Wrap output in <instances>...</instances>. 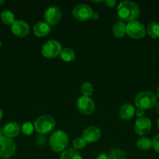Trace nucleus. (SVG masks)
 <instances>
[{
	"label": "nucleus",
	"mask_w": 159,
	"mask_h": 159,
	"mask_svg": "<svg viewBox=\"0 0 159 159\" xmlns=\"http://www.w3.org/2000/svg\"><path fill=\"white\" fill-rule=\"evenodd\" d=\"M34 129L38 133L47 134L51 132L55 127V121L54 118L49 115H42L37 118L34 124Z\"/></svg>",
	"instance_id": "4"
},
{
	"label": "nucleus",
	"mask_w": 159,
	"mask_h": 159,
	"mask_svg": "<svg viewBox=\"0 0 159 159\" xmlns=\"http://www.w3.org/2000/svg\"><path fill=\"white\" fill-rule=\"evenodd\" d=\"M4 2H5L3 1V0H0V6H2V5L4 4Z\"/></svg>",
	"instance_id": "37"
},
{
	"label": "nucleus",
	"mask_w": 159,
	"mask_h": 159,
	"mask_svg": "<svg viewBox=\"0 0 159 159\" xmlns=\"http://www.w3.org/2000/svg\"><path fill=\"white\" fill-rule=\"evenodd\" d=\"M146 32L152 38L159 37V23H156V22H152V23H149L147 27Z\"/></svg>",
	"instance_id": "21"
},
{
	"label": "nucleus",
	"mask_w": 159,
	"mask_h": 159,
	"mask_svg": "<svg viewBox=\"0 0 159 159\" xmlns=\"http://www.w3.org/2000/svg\"><path fill=\"white\" fill-rule=\"evenodd\" d=\"M37 143L38 144H40L41 146H44L45 144V143H46V139H45V138H44L43 136H37Z\"/></svg>",
	"instance_id": "29"
},
{
	"label": "nucleus",
	"mask_w": 159,
	"mask_h": 159,
	"mask_svg": "<svg viewBox=\"0 0 159 159\" xmlns=\"http://www.w3.org/2000/svg\"><path fill=\"white\" fill-rule=\"evenodd\" d=\"M11 31L17 37H23L29 34L30 26L23 20H15L11 26Z\"/></svg>",
	"instance_id": "12"
},
{
	"label": "nucleus",
	"mask_w": 159,
	"mask_h": 159,
	"mask_svg": "<svg viewBox=\"0 0 159 159\" xmlns=\"http://www.w3.org/2000/svg\"><path fill=\"white\" fill-rule=\"evenodd\" d=\"M151 127H152V124H151V120L143 116V117L138 118L136 120L134 130L137 134L143 136V135L147 134L151 130Z\"/></svg>",
	"instance_id": "11"
},
{
	"label": "nucleus",
	"mask_w": 159,
	"mask_h": 159,
	"mask_svg": "<svg viewBox=\"0 0 159 159\" xmlns=\"http://www.w3.org/2000/svg\"><path fill=\"white\" fill-rule=\"evenodd\" d=\"M93 91V85L90 82H84V83L82 84V85L80 87V93H82L83 96H87V97H89L90 95H92Z\"/></svg>",
	"instance_id": "24"
},
{
	"label": "nucleus",
	"mask_w": 159,
	"mask_h": 159,
	"mask_svg": "<svg viewBox=\"0 0 159 159\" xmlns=\"http://www.w3.org/2000/svg\"><path fill=\"white\" fill-rule=\"evenodd\" d=\"M59 55H60L61 58L65 62L73 61L75 59V52L73 51V50L69 48H65L62 49Z\"/></svg>",
	"instance_id": "18"
},
{
	"label": "nucleus",
	"mask_w": 159,
	"mask_h": 159,
	"mask_svg": "<svg viewBox=\"0 0 159 159\" xmlns=\"http://www.w3.org/2000/svg\"><path fill=\"white\" fill-rule=\"evenodd\" d=\"M62 51V46L57 40H50L45 42L41 48V53L47 58H53L59 55Z\"/></svg>",
	"instance_id": "6"
},
{
	"label": "nucleus",
	"mask_w": 159,
	"mask_h": 159,
	"mask_svg": "<svg viewBox=\"0 0 159 159\" xmlns=\"http://www.w3.org/2000/svg\"><path fill=\"white\" fill-rule=\"evenodd\" d=\"M135 114V109L132 104L126 103L122 106L119 110V116L122 120H129L132 119Z\"/></svg>",
	"instance_id": "15"
},
{
	"label": "nucleus",
	"mask_w": 159,
	"mask_h": 159,
	"mask_svg": "<svg viewBox=\"0 0 159 159\" xmlns=\"http://www.w3.org/2000/svg\"><path fill=\"white\" fill-rule=\"evenodd\" d=\"M2 116H3V113H2V110H1V108H0V120L2 118Z\"/></svg>",
	"instance_id": "35"
},
{
	"label": "nucleus",
	"mask_w": 159,
	"mask_h": 159,
	"mask_svg": "<svg viewBox=\"0 0 159 159\" xmlns=\"http://www.w3.org/2000/svg\"><path fill=\"white\" fill-rule=\"evenodd\" d=\"M77 109L83 114H91L95 109V104L93 99L87 96H81L76 102Z\"/></svg>",
	"instance_id": "9"
},
{
	"label": "nucleus",
	"mask_w": 159,
	"mask_h": 159,
	"mask_svg": "<svg viewBox=\"0 0 159 159\" xmlns=\"http://www.w3.org/2000/svg\"><path fill=\"white\" fill-rule=\"evenodd\" d=\"M96 159H108V156L106 154H101L97 157Z\"/></svg>",
	"instance_id": "31"
},
{
	"label": "nucleus",
	"mask_w": 159,
	"mask_h": 159,
	"mask_svg": "<svg viewBox=\"0 0 159 159\" xmlns=\"http://www.w3.org/2000/svg\"><path fill=\"white\" fill-rule=\"evenodd\" d=\"M104 4L108 7H114L116 5V1H115V0H107V1H104Z\"/></svg>",
	"instance_id": "30"
},
{
	"label": "nucleus",
	"mask_w": 159,
	"mask_h": 159,
	"mask_svg": "<svg viewBox=\"0 0 159 159\" xmlns=\"http://www.w3.org/2000/svg\"><path fill=\"white\" fill-rule=\"evenodd\" d=\"M155 110H156V113L157 114H159V102H157L155 106Z\"/></svg>",
	"instance_id": "33"
},
{
	"label": "nucleus",
	"mask_w": 159,
	"mask_h": 159,
	"mask_svg": "<svg viewBox=\"0 0 159 159\" xmlns=\"http://www.w3.org/2000/svg\"><path fill=\"white\" fill-rule=\"evenodd\" d=\"M144 113H145L144 110H143V109H141V108H138V107H137V109L136 110V111H135V114L137 115L139 118L143 117V116H144Z\"/></svg>",
	"instance_id": "28"
},
{
	"label": "nucleus",
	"mask_w": 159,
	"mask_h": 159,
	"mask_svg": "<svg viewBox=\"0 0 159 159\" xmlns=\"http://www.w3.org/2000/svg\"><path fill=\"white\" fill-rule=\"evenodd\" d=\"M1 46H2V42L1 40H0V48H1Z\"/></svg>",
	"instance_id": "40"
},
{
	"label": "nucleus",
	"mask_w": 159,
	"mask_h": 159,
	"mask_svg": "<svg viewBox=\"0 0 159 159\" xmlns=\"http://www.w3.org/2000/svg\"><path fill=\"white\" fill-rule=\"evenodd\" d=\"M101 136V132L98 127L91 126L88 127L83 132V138L86 141V142L93 143L96 142L100 139Z\"/></svg>",
	"instance_id": "13"
},
{
	"label": "nucleus",
	"mask_w": 159,
	"mask_h": 159,
	"mask_svg": "<svg viewBox=\"0 0 159 159\" xmlns=\"http://www.w3.org/2000/svg\"><path fill=\"white\" fill-rule=\"evenodd\" d=\"M152 143H153L152 147L154 148V151L157 152V153H159V134L155 135V137H154V139H153Z\"/></svg>",
	"instance_id": "27"
},
{
	"label": "nucleus",
	"mask_w": 159,
	"mask_h": 159,
	"mask_svg": "<svg viewBox=\"0 0 159 159\" xmlns=\"http://www.w3.org/2000/svg\"><path fill=\"white\" fill-rule=\"evenodd\" d=\"M108 159H126V155L124 152L118 148H114L109 152Z\"/></svg>",
	"instance_id": "23"
},
{
	"label": "nucleus",
	"mask_w": 159,
	"mask_h": 159,
	"mask_svg": "<svg viewBox=\"0 0 159 159\" xmlns=\"http://www.w3.org/2000/svg\"><path fill=\"white\" fill-rule=\"evenodd\" d=\"M92 12L93 10L91 8L86 4L77 5L73 9V16L80 21H85L91 18Z\"/></svg>",
	"instance_id": "8"
},
{
	"label": "nucleus",
	"mask_w": 159,
	"mask_h": 159,
	"mask_svg": "<svg viewBox=\"0 0 159 159\" xmlns=\"http://www.w3.org/2000/svg\"><path fill=\"white\" fill-rule=\"evenodd\" d=\"M1 20L5 24H12L15 21V16L11 11L5 10L1 13Z\"/></svg>",
	"instance_id": "22"
},
{
	"label": "nucleus",
	"mask_w": 159,
	"mask_h": 159,
	"mask_svg": "<svg viewBox=\"0 0 159 159\" xmlns=\"http://www.w3.org/2000/svg\"><path fill=\"white\" fill-rule=\"evenodd\" d=\"M44 17L48 24L55 25L59 22L62 17V12L58 6H52L46 9Z\"/></svg>",
	"instance_id": "10"
},
{
	"label": "nucleus",
	"mask_w": 159,
	"mask_h": 159,
	"mask_svg": "<svg viewBox=\"0 0 159 159\" xmlns=\"http://www.w3.org/2000/svg\"><path fill=\"white\" fill-rule=\"evenodd\" d=\"M34 125L31 122H25L22 126V131L26 136L32 134L34 132Z\"/></svg>",
	"instance_id": "26"
},
{
	"label": "nucleus",
	"mask_w": 159,
	"mask_h": 159,
	"mask_svg": "<svg viewBox=\"0 0 159 159\" xmlns=\"http://www.w3.org/2000/svg\"><path fill=\"white\" fill-rule=\"evenodd\" d=\"M86 144L87 142L83 138H76L73 141V146L75 150H82L86 147Z\"/></svg>",
	"instance_id": "25"
},
{
	"label": "nucleus",
	"mask_w": 159,
	"mask_h": 159,
	"mask_svg": "<svg viewBox=\"0 0 159 159\" xmlns=\"http://www.w3.org/2000/svg\"><path fill=\"white\" fill-rule=\"evenodd\" d=\"M126 25L123 21H118L113 26V34L117 38H121L126 34Z\"/></svg>",
	"instance_id": "17"
},
{
	"label": "nucleus",
	"mask_w": 159,
	"mask_h": 159,
	"mask_svg": "<svg viewBox=\"0 0 159 159\" xmlns=\"http://www.w3.org/2000/svg\"><path fill=\"white\" fill-rule=\"evenodd\" d=\"M140 12V8L133 2H122L118 6V15L123 21H133L139 16Z\"/></svg>",
	"instance_id": "1"
},
{
	"label": "nucleus",
	"mask_w": 159,
	"mask_h": 159,
	"mask_svg": "<svg viewBox=\"0 0 159 159\" xmlns=\"http://www.w3.org/2000/svg\"><path fill=\"white\" fill-rule=\"evenodd\" d=\"M157 96L158 97V99H159V85L157 89Z\"/></svg>",
	"instance_id": "36"
},
{
	"label": "nucleus",
	"mask_w": 159,
	"mask_h": 159,
	"mask_svg": "<svg viewBox=\"0 0 159 159\" xmlns=\"http://www.w3.org/2000/svg\"><path fill=\"white\" fill-rule=\"evenodd\" d=\"M126 32L128 35L133 39L143 38L146 34V29L143 23L133 20L126 25Z\"/></svg>",
	"instance_id": "7"
},
{
	"label": "nucleus",
	"mask_w": 159,
	"mask_h": 159,
	"mask_svg": "<svg viewBox=\"0 0 159 159\" xmlns=\"http://www.w3.org/2000/svg\"><path fill=\"white\" fill-rule=\"evenodd\" d=\"M135 104L138 108L149 110L157 104V97L151 92H140L136 96Z\"/></svg>",
	"instance_id": "3"
},
{
	"label": "nucleus",
	"mask_w": 159,
	"mask_h": 159,
	"mask_svg": "<svg viewBox=\"0 0 159 159\" xmlns=\"http://www.w3.org/2000/svg\"><path fill=\"white\" fill-rule=\"evenodd\" d=\"M49 143L53 152H61L62 151H65V148L68 145V136L63 130H56L50 137Z\"/></svg>",
	"instance_id": "2"
},
{
	"label": "nucleus",
	"mask_w": 159,
	"mask_h": 159,
	"mask_svg": "<svg viewBox=\"0 0 159 159\" xmlns=\"http://www.w3.org/2000/svg\"><path fill=\"white\" fill-rule=\"evenodd\" d=\"M92 2H101L102 1H92Z\"/></svg>",
	"instance_id": "39"
},
{
	"label": "nucleus",
	"mask_w": 159,
	"mask_h": 159,
	"mask_svg": "<svg viewBox=\"0 0 159 159\" xmlns=\"http://www.w3.org/2000/svg\"><path fill=\"white\" fill-rule=\"evenodd\" d=\"M2 134H3V130H2V128L0 127V138H1V137H2Z\"/></svg>",
	"instance_id": "34"
},
{
	"label": "nucleus",
	"mask_w": 159,
	"mask_h": 159,
	"mask_svg": "<svg viewBox=\"0 0 159 159\" xmlns=\"http://www.w3.org/2000/svg\"><path fill=\"white\" fill-rule=\"evenodd\" d=\"M98 17H99V15H98V12H92V15H91L92 19H94V20H97V19H98Z\"/></svg>",
	"instance_id": "32"
},
{
	"label": "nucleus",
	"mask_w": 159,
	"mask_h": 159,
	"mask_svg": "<svg viewBox=\"0 0 159 159\" xmlns=\"http://www.w3.org/2000/svg\"><path fill=\"white\" fill-rule=\"evenodd\" d=\"M137 146L140 150L147 151L151 148V147L153 146V143L150 138L143 137L137 141Z\"/></svg>",
	"instance_id": "20"
},
{
	"label": "nucleus",
	"mask_w": 159,
	"mask_h": 159,
	"mask_svg": "<svg viewBox=\"0 0 159 159\" xmlns=\"http://www.w3.org/2000/svg\"><path fill=\"white\" fill-rule=\"evenodd\" d=\"M16 144L12 138L6 136L0 138V159H7L15 154Z\"/></svg>",
	"instance_id": "5"
},
{
	"label": "nucleus",
	"mask_w": 159,
	"mask_h": 159,
	"mask_svg": "<svg viewBox=\"0 0 159 159\" xmlns=\"http://www.w3.org/2000/svg\"><path fill=\"white\" fill-rule=\"evenodd\" d=\"M60 159H83L81 155L75 149L68 148L63 151L61 155Z\"/></svg>",
	"instance_id": "19"
},
{
	"label": "nucleus",
	"mask_w": 159,
	"mask_h": 159,
	"mask_svg": "<svg viewBox=\"0 0 159 159\" xmlns=\"http://www.w3.org/2000/svg\"><path fill=\"white\" fill-rule=\"evenodd\" d=\"M49 31L50 26L46 22H38L34 26V34L38 37H45L48 34Z\"/></svg>",
	"instance_id": "16"
},
{
	"label": "nucleus",
	"mask_w": 159,
	"mask_h": 159,
	"mask_svg": "<svg viewBox=\"0 0 159 159\" xmlns=\"http://www.w3.org/2000/svg\"><path fill=\"white\" fill-rule=\"evenodd\" d=\"M157 128H158V130H159V118H158V120H157Z\"/></svg>",
	"instance_id": "38"
},
{
	"label": "nucleus",
	"mask_w": 159,
	"mask_h": 159,
	"mask_svg": "<svg viewBox=\"0 0 159 159\" xmlns=\"http://www.w3.org/2000/svg\"><path fill=\"white\" fill-rule=\"evenodd\" d=\"M2 130L4 136L7 137L9 138H12L17 137L20 134V127L18 123L11 121V122L7 123L4 126Z\"/></svg>",
	"instance_id": "14"
}]
</instances>
